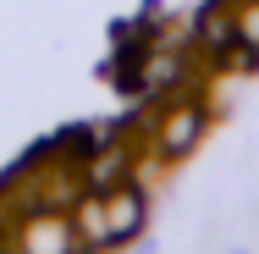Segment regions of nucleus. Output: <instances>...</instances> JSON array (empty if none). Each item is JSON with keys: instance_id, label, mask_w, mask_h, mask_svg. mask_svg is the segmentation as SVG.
Returning <instances> with one entry per match:
<instances>
[{"instance_id": "1", "label": "nucleus", "mask_w": 259, "mask_h": 254, "mask_svg": "<svg viewBox=\"0 0 259 254\" xmlns=\"http://www.w3.org/2000/svg\"><path fill=\"white\" fill-rule=\"evenodd\" d=\"M199 133H204V111H199V105H182V111L165 122V155H182Z\"/></svg>"}, {"instance_id": "2", "label": "nucleus", "mask_w": 259, "mask_h": 254, "mask_svg": "<svg viewBox=\"0 0 259 254\" xmlns=\"http://www.w3.org/2000/svg\"><path fill=\"white\" fill-rule=\"evenodd\" d=\"M237 39H248V45L259 50V0H254V6H243V11H237Z\"/></svg>"}]
</instances>
